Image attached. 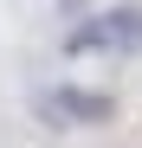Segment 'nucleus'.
Returning a JSON list of instances; mask_svg holds the SVG:
<instances>
[{
	"mask_svg": "<svg viewBox=\"0 0 142 148\" xmlns=\"http://www.w3.org/2000/svg\"><path fill=\"white\" fill-rule=\"evenodd\" d=\"M71 45H103V52H142V7L97 13V26H84Z\"/></svg>",
	"mask_w": 142,
	"mask_h": 148,
	"instance_id": "f257e3e1",
	"label": "nucleus"
},
{
	"mask_svg": "<svg viewBox=\"0 0 142 148\" xmlns=\"http://www.w3.org/2000/svg\"><path fill=\"white\" fill-rule=\"evenodd\" d=\"M52 116H78V122H103L110 116V97H84V90H52L45 97Z\"/></svg>",
	"mask_w": 142,
	"mask_h": 148,
	"instance_id": "f03ea898",
	"label": "nucleus"
}]
</instances>
